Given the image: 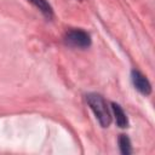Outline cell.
<instances>
[{"label": "cell", "mask_w": 155, "mask_h": 155, "mask_svg": "<svg viewBox=\"0 0 155 155\" xmlns=\"http://www.w3.org/2000/svg\"><path fill=\"white\" fill-rule=\"evenodd\" d=\"M86 101L99 125L102 127H109V125L111 124V115L104 98L98 93H88L86 94Z\"/></svg>", "instance_id": "1"}, {"label": "cell", "mask_w": 155, "mask_h": 155, "mask_svg": "<svg viewBox=\"0 0 155 155\" xmlns=\"http://www.w3.org/2000/svg\"><path fill=\"white\" fill-rule=\"evenodd\" d=\"M64 42L71 47L85 48L91 45V36L87 31L81 29H71L65 33Z\"/></svg>", "instance_id": "2"}, {"label": "cell", "mask_w": 155, "mask_h": 155, "mask_svg": "<svg viewBox=\"0 0 155 155\" xmlns=\"http://www.w3.org/2000/svg\"><path fill=\"white\" fill-rule=\"evenodd\" d=\"M131 79H132V82H133V86L134 88L144 94V96H149L151 93V85L149 82V80L138 70H132L131 73Z\"/></svg>", "instance_id": "3"}, {"label": "cell", "mask_w": 155, "mask_h": 155, "mask_svg": "<svg viewBox=\"0 0 155 155\" xmlns=\"http://www.w3.org/2000/svg\"><path fill=\"white\" fill-rule=\"evenodd\" d=\"M111 109H113V113H114V116H115V122L119 127L121 128H125V127H128V119L124 111V109L117 104V103H111Z\"/></svg>", "instance_id": "4"}, {"label": "cell", "mask_w": 155, "mask_h": 155, "mask_svg": "<svg viewBox=\"0 0 155 155\" xmlns=\"http://www.w3.org/2000/svg\"><path fill=\"white\" fill-rule=\"evenodd\" d=\"M28 1L31 2L38 10H40L41 13L45 17H47V18H51L52 17V13H53L52 7H51V5L46 0H28Z\"/></svg>", "instance_id": "5"}, {"label": "cell", "mask_w": 155, "mask_h": 155, "mask_svg": "<svg viewBox=\"0 0 155 155\" xmlns=\"http://www.w3.org/2000/svg\"><path fill=\"white\" fill-rule=\"evenodd\" d=\"M119 148L121 154L128 155L132 153V147H131V140L126 134H120L119 136Z\"/></svg>", "instance_id": "6"}]
</instances>
